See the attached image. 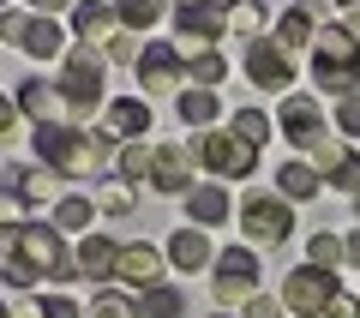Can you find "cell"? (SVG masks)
<instances>
[{
  "mask_svg": "<svg viewBox=\"0 0 360 318\" xmlns=\"http://www.w3.org/2000/svg\"><path fill=\"white\" fill-rule=\"evenodd\" d=\"M144 306L139 300H127V294H103V300L90 306V318H139Z\"/></svg>",
  "mask_w": 360,
  "mask_h": 318,
  "instance_id": "obj_32",
  "label": "cell"
},
{
  "mask_svg": "<svg viewBox=\"0 0 360 318\" xmlns=\"http://www.w3.org/2000/svg\"><path fill=\"white\" fill-rule=\"evenodd\" d=\"M174 25H180V37L193 42L198 54H210V49H217V37H222V13L210 6V0H193V6H180Z\"/></svg>",
  "mask_w": 360,
  "mask_h": 318,
  "instance_id": "obj_12",
  "label": "cell"
},
{
  "mask_svg": "<svg viewBox=\"0 0 360 318\" xmlns=\"http://www.w3.org/2000/svg\"><path fill=\"white\" fill-rule=\"evenodd\" d=\"M115 13H120V25H127V30H144V25L162 18V0H115Z\"/></svg>",
  "mask_w": 360,
  "mask_h": 318,
  "instance_id": "obj_27",
  "label": "cell"
},
{
  "mask_svg": "<svg viewBox=\"0 0 360 318\" xmlns=\"http://www.w3.org/2000/svg\"><path fill=\"white\" fill-rule=\"evenodd\" d=\"M198 163L217 168L222 180H246L258 168V151H252V144H240L234 132H229V139H222V132H205V139H198Z\"/></svg>",
  "mask_w": 360,
  "mask_h": 318,
  "instance_id": "obj_7",
  "label": "cell"
},
{
  "mask_svg": "<svg viewBox=\"0 0 360 318\" xmlns=\"http://www.w3.org/2000/svg\"><path fill=\"white\" fill-rule=\"evenodd\" d=\"M37 156L49 163V174H72V180H90L96 168H103L108 156V139H90V132L78 127H37Z\"/></svg>",
  "mask_w": 360,
  "mask_h": 318,
  "instance_id": "obj_1",
  "label": "cell"
},
{
  "mask_svg": "<svg viewBox=\"0 0 360 318\" xmlns=\"http://www.w3.org/2000/svg\"><path fill=\"white\" fill-rule=\"evenodd\" d=\"M210 6H217V13H240L246 0H210Z\"/></svg>",
  "mask_w": 360,
  "mask_h": 318,
  "instance_id": "obj_45",
  "label": "cell"
},
{
  "mask_svg": "<svg viewBox=\"0 0 360 318\" xmlns=\"http://www.w3.org/2000/svg\"><path fill=\"white\" fill-rule=\"evenodd\" d=\"M252 288H258V258L240 253V246H229V253L217 258V300L240 306V300H252Z\"/></svg>",
  "mask_w": 360,
  "mask_h": 318,
  "instance_id": "obj_8",
  "label": "cell"
},
{
  "mask_svg": "<svg viewBox=\"0 0 360 318\" xmlns=\"http://www.w3.org/2000/svg\"><path fill=\"white\" fill-rule=\"evenodd\" d=\"M139 306H144V318H180V306H186V300H180L174 288H144Z\"/></svg>",
  "mask_w": 360,
  "mask_h": 318,
  "instance_id": "obj_28",
  "label": "cell"
},
{
  "mask_svg": "<svg viewBox=\"0 0 360 318\" xmlns=\"http://www.w3.org/2000/svg\"><path fill=\"white\" fill-rule=\"evenodd\" d=\"M108 61H144V54H139V42H132V30H120V37L108 42Z\"/></svg>",
  "mask_w": 360,
  "mask_h": 318,
  "instance_id": "obj_37",
  "label": "cell"
},
{
  "mask_svg": "<svg viewBox=\"0 0 360 318\" xmlns=\"http://www.w3.org/2000/svg\"><path fill=\"white\" fill-rule=\"evenodd\" d=\"M13 318H42V300H25V306H18Z\"/></svg>",
  "mask_w": 360,
  "mask_h": 318,
  "instance_id": "obj_42",
  "label": "cell"
},
{
  "mask_svg": "<svg viewBox=\"0 0 360 318\" xmlns=\"http://www.w3.org/2000/svg\"><path fill=\"white\" fill-rule=\"evenodd\" d=\"M229 25L240 30V37H258V30H264V13H258V6H240V13H229Z\"/></svg>",
  "mask_w": 360,
  "mask_h": 318,
  "instance_id": "obj_36",
  "label": "cell"
},
{
  "mask_svg": "<svg viewBox=\"0 0 360 318\" xmlns=\"http://www.w3.org/2000/svg\"><path fill=\"white\" fill-rule=\"evenodd\" d=\"M307 42H312V18L300 13V6L276 18V49H307Z\"/></svg>",
  "mask_w": 360,
  "mask_h": 318,
  "instance_id": "obj_24",
  "label": "cell"
},
{
  "mask_svg": "<svg viewBox=\"0 0 360 318\" xmlns=\"http://www.w3.org/2000/svg\"><path fill=\"white\" fill-rule=\"evenodd\" d=\"M25 30H30L25 13H6V18H0V37H6V42H25Z\"/></svg>",
  "mask_w": 360,
  "mask_h": 318,
  "instance_id": "obj_38",
  "label": "cell"
},
{
  "mask_svg": "<svg viewBox=\"0 0 360 318\" xmlns=\"http://www.w3.org/2000/svg\"><path fill=\"white\" fill-rule=\"evenodd\" d=\"M312 78H319L324 90H336V96H354V84H360V49H354V37L348 30H324L319 37V54H312Z\"/></svg>",
  "mask_w": 360,
  "mask_h": 318,
  "instance_id": "obj_4",
  "label": "cell"
},
{
  "mask_svg": "<svg viewBox=\"0 0 360 318\" xmlns=\"http://www.w3.org/2000/svg\"><path fill=\"white\" fill-rule=\"evenodd\" d=\"M18 108H25L37 127H54V115H66V96L49 90L42 78H25V84H18Z\"/></svg>",
  "mask_w": 360,
  "mask_h": 318,
  "instance_id": "obj_16",
  "label": "cell"
},
{
  "mask_svg": "<svg viewBox=\"0 0 360 318\" xmlns=\"http://www.w3.org/2000/svg\"><path fill=\"white\" fill-rule=\"evenodd\" d=\"M324 318H360V300H354V294H336V300H330V312H324Z\"/></svg>",
  "mask_w": 360,
  "mask_h": 318,
  "instance_id": "obj_39",
  "label": "cell"
},
{
  "mask_svg": "<svg viewBox=\"0 0 360 318\" xmlns=\"http://www.w3.org/2000/svg\"><path fill=\"white\" fill-rule=\"evenodd\" d=\"M246 318H276V300H270V294H252V300H246Z\"/></svg>",
  "mask_w": 360,
  "mask_h": 318,
  "instance_id": "obj_40",
  "label": "cell"
},
{
  "mask_svg": "<svg viewBox=\"0 0 360 318\" xmlns=\"http://www.w3.org/2000/svg\"><path fill=\"white\" fill-rule=\"evenodd\" d=\"M342 258H348V241H336V234H312V241H307V265L336 270Z\"/></svg>",
  "mask_w": 360,
  "mask_h": 318,
  "instance_id": "obj_26",
  "label": "cell"
},
{
  "mask_svg": "<svg viewBox=\"0 0 360 318\" xmlns=\"http://www.w3.org/2000/svg\"><path fill=\"white\" fill-rule=\"evenodd\" d=\"M240 229H246V241H258V246L288 241V229H295V204H288V198H270V192H258V198L240 204Z\"/></svg>",
  "mask_w": 360,
  "mask_h": 318,
  "instance_id": "obj_6",
  "label": "cell"
},
{
  "mask_svg": "<svg viewBox=\"0 0 360 318\" xmlns=\"http://www.w3.org/2000/svg\"><path fill=\"white\" fill-rule=\"evenodd\" d=\"M336 6H354V0H336Z\"/></svg>",
  "mask_w": 360,
  "mask_h": 318,
  "instance_id": "obj_47",
  "label": "cell"
},
{
  "mask_svg": "<svg viewBox=\"0 0 360 318\" xmlns=\"http://www.w3.org/2000/svg\"><path fill=\"white\" fill-rule=\"evenodd\" d=\"M246 78H252L258 90H288L295 84L288 49H276V42H246Z\"/></svg>",
  "mask_w": 360,
  "mask_h": 318,
  "instance_id": "obj_10",
  "label": "cell"
},
{
  "mask_svg": "<svg viewBox=\"0 0 360 318\" xmlns=\"http://www.w3.org/2000/svg\"><path fill=\"white\" fill-rule=\"evenodd\" d=\"M139 78H144L150 96H162V90H174L180 78H193V61H180V49H168V42H144Z\"/></svg>",
  "mask_w": 360,
  "mask_h": 318,
  "instance_id": "obj_9",
  "label": "cell"
},
{
  "mask_svg": "<svg viewBox=\"0 0 360 318\" xmlns=\"http://www.w3.org/2000/svg\"><path fill=\"white\" fill-rule=\"evenodd\" d=\"M354 210H360V198H354Z\"/></svg>",
  "mask_w": 360,
  "mask_h": 318,
  "instance_id": "obj_48",
  "label": "cell"
},
{
  "mask_svg": "<svg viewBox=\"0 0 360 318\" xmlns=\"http://www.w3.org/2000/svg\"><path fill=\"white\" fill-rule=\"evenodd\" d=\"M193 78H198V84H222V78H229V61H222L217 49L198 54V61H193Z\"/></svg>",
  "mask_w": 360,
  "mask_h": 318,
  "instance_id": "obj_33",
  "label": "cell"
},
{
  "mask_svg": "<svg viewBox=\"0 0 360 318\" xmlns=\"http://www.w3.org/2000/svg\"><path fill=\"white\" fill-rule=\"evenodd\" d=\"M193 156L180 151V144H156V163H150V186L156 192H193Z\"/></svg>",
  "mask_w": 360,
  "mask_h": 318,
  "instance_id": "obj_13",
  "label": "cell"
},
{
  "mask_svg": "<svg viewBox=\"0 0 360 318\" xmlns=\"http://www.w3.org/2000/svg\"><path fill=\"white\" fill-rule=\"evenodd\" d=\"M42 318H78V306H72V300H60V294H54V300H42Z\"/></svg>",
  "mask_w": 360,
  "mask_h": 318,
  "instance_id": "obj_41",
  "label": "cell"
},
{
  "mask_svg": "<svg viewBox=\"0 0 360 318\" xmlns=\"http://www.w3.org/2000/svg\"><path fill=\"white\" fill-rule=\"evenodd\" d=\"M168 265H174V270H205L210 265V241L198 229H180L174 241H168Z\"/></svg>",
  "mask_w": 360,
  "mask_h": 318,
  "instance_id": "obj_18",
  "label": "cell"
},
{
  "mask_svg": "<svg viewBox=\"0 0 360 318\" xmlns=\"http://www.w3.org/2000/svg\"><path fill=\"white\" fill-rule=\"evenodd\" d=\"M348 37H360V13H354V18H348Z\"/></svg>",
  "mask_w": 360,
  "mask_h": 318,
  "instance_id": "obj_46",
  "label": "cell"
},
{
  "mask_svg": "<svg viewBox=\"0 0 360 318\" xmlns=\"http://www.w3.org/2000/svg\"><path fill=\"white\" fill-rule=\"evenodd\" d=\"M25 54H42V61H66V37H60V25L54 18H30V30H25Z\"/></svg>",
  "mask_w": 360,
  "mask_h": 318,
  "instance_id": "obj_19",
  "label": "cell"
},
{
  "mask_svg": "<svg viewBox=\"0 0 360 318\" xmlns=\"http://www.w3.org/2000/svg\"><path fill=\"white\" fill-rule=\"evenodd\" d=\"M54 90L66 96V120H90V115H96V102H103V61H96L90 49H72Z\"/></svg>",
  "mask_w": 360,
  "mask_h": 318,
  "instance_id": "obj_3",
  "label": "cell"
},
{
  "mask_svg": "<svg viewBox=\"0 0 360 318\" xmlns=\"http://www.w3.org/2000/svg\"><path fill=\"white\" fill-rule=\"evenodd\" d=\"M312 156H319V168H324L342 192H354V198H360V156H354V151H342V144H319Z\"/></svg>",
  "mask_w": 360,
  "mask_h": 318,
  "instance_id": "obj_17",
  "label": "cell"
},
{
  "mask_svg": "<svg viewBox=\"0 0 360 318\" xmlns=\"http://www.w3.org/2000/svg\"><path fill=\"white\" fill-rule=\"evenodd\" d=\"M6 282L13 288H30L37 276H54L60 270V234L54 229H6Z\"/></svg>",
  "mask_w": 360,
  "mask_h": 318,
  "instance_id": "obj_2",
  "label": "cell"
},
{
  "mask_svg": "<svg viewBox=\"0 0 360 318\" xmlns=\"http://www.w3.org/2000/svg\"><path fill=\"white\" fill-rule=\"evenodd\" d=\"M30 6H37V13H42V18H49V13H60L66 0H30Z\"/></svg>",
  "mask_w": 360,
  "mask_h": 318,
  "instance_id": "obj_43",
  "label": "cell"
},
{
  "mask_svg": "<svg viewBox=\"0 0 360 318\" xmlns=\"http://www.w3.org/2000/svg\"><path fill=\"white\" fill-rule=\"evenodd\" d=\"M276 186H283V198L295 204V198H319V168H307V163H283L276 168Z\"/></svg>",
  "mask_w": 360,
  "mask_h": 318,
  "instance_id": "obj_20",
  "label": "cell"
},
{
  "mask_svg": "<svg viewBox=\"0 0 360 318\" xmlns=\"http://www.w3.org/2000/svg\"><path fill=\"white\" fill-rule=\"evenodd\" d=\"M108 132H150V102H115L108 108Z\"/></svg>",
  "mask_w": 360,
  "mask_h": 318,
  "instance_id": "obj_22",
  "label": "cell"
},
{
  "mask_svg": "<svg viewBox=\"0 0 360 318\" xmlns=\"http://www.w3.org/2000/svg\"><path fill=\"white\" fill-rule=\"evenodd\" d=\"M54 222H60V229H84L90 222V198H66L60 210H54Z\"/></svg>",
  "mask_w": 360,
  "mask_h": 318,
  "instance_id": "obj_34",
  "label": "cell"
},
{
  "mask_svg": "<svg viewBox=\"0 0 360 318\" xmlns=\"http://www.w3.org/2000/svg\"><path fill=\"white\" fill-rule=\"evenodd\" d=\"M96 204L115 210V217H127V210H132V186H127V180H103V186H96Z\"/></svg>",
  "mask_w": 360,
  "mask_h": 318,
  "instance_id": "obj_31",
  "label": "cell"
},
{
  "mask_svg": "<svg viewBox=\"0 0 360 318\" xmlns=\"http://www.w3.org/2000/svg\"><path fill=\"white\" fill-rule=\"evenodd\" d=\"M174 108H180V120H186V127H210V120H217V96H210V90H186Z\"/></svg>",
  "mask_w": 360,
  "mask_h": 318,
  "instance_id": "obj_25",
  "label": "cell"
},
{
  "mask_svg": "<svg viewBox=\"0 0 360 318\" xmlns=\"http://www.w3.org/2000/svg\"><path fill=\"white\" fill-rule=\"evenodd\" d=\"M234 139H240V144H252V151H258V144L270 139V120L258 115V108H240V115H234Z\"/></svg>",
  "mask_w": 360,
  "mask_h": 318,
  "instance_id": "obj_30",
  "label": "cell"
},
{
  "mask_svg": "<svg viewBox=\"0 0 360 318\" xmlns=\"http://www.w3.org/2000/svg\"><path fill=\"white\" fill-rule=\"evenodd\" d=\"M186 217L205 222V229H210V222H222V217H229V192H217V186H193V192H186Z\"/></svg>",
  "mask_w": 360,
  "mask_h": 318,
  "instance_id": "obj_21",
  "label": "cell"
},
{
  "mask_svg": "<svg viewBox=\"0 0 360 318\" xmlns=\"http://www.w3.org/2000/svg\"><path fill=\"white\" fill-rule=\"evenodd\" d=\"M283 132H288V144L319 151L324 144V108L312 96H283Z\"/></svg>",
  "mask_w": 360,
  "mask_h": 318,
  "instance_id": "obj_11",
  "label": "cell"
},
{
  "mask_svg": "<svg viewBox=\"0 0 360 318\" xmlns=\"http://www.w3.org/2000/svg\"><path fill=\"white\" fill-rule=\"evenodd\" d=\"M115 25H120V13H115V6H103V0H78V6H72V30L84 42H115L120 37Z\"/></svg>",
  "mask_w": 360,
  "mask_h": 318,
  "instance_id": "obj_14",
  "label": "cell"
},
{
  "mask_svg": "<svg viewBox=\"0 0 360 318\" xmlns=\"http://www.w3.org/2000/svg\"><path fill=\"white\" fill-rule=\"evenodd\" d=\"M78 265H84V276H108V270H120V246L84 241V246H78Z\"/></svg>",
  "mask_w": 360,
  "mask_h": 318,
  "instance_id": "obj_23",
  "label": "cell"
},
{
  "mask_svg": "<svg viewBox=\"0 0 360 318\" xmlns=\"http://www.w3.org/2000/svg\"><path fill=\"white\" fill-rule=\"evenodd\" d=\"M330 300H336L330 270H319V265L288 270V282H283V306H288V312H300V318H324V312H330Z\"/></svg>",
  "mask_w": 360,
  "mask_h": 318,
  "instance_id": "obj_5",
  "label": "cell"
},
{
  "mask_svg": "<svg viewBox=\"0 0 360 318\" xmlns=\"http://www.w3.org/2000/svg\"><path fill=\"white\" fill-rule=\"evenodd\" d=\"M150 163H156V144H127L120 151V174L127 180H150Z\"/></svg>",
  "mask_w": 360,
  "mask_h": 318,
  "instance_id": "obj_29",
  "label": "cell"
},
{
  "mask_svg": "<svg viewBox=\"0 0 360 318\" xmlns=\"http://www.w3.org/2000/svg\"><path fill=\"white\" fill-rule=\"evenodd\" d=\"M127 288H156V276H162V253L156 246H120V270H115Z\"/></svg>",
  "mask_w": 360,
  "mask_h": 318,
  "instance_id": "obj_15",
  "label": "cell"
},
{
  "mask_svg": "<svg viewBox=\"0 0 360 318\" xmlns=\"http://www.w3.org/2000/svg\"><path fill=\"white\" fill-rule=\"evenodd\" d=\"M336 127H342L348 139H360V96H342V102H336Z\"/></svg>",
  "mask_w": 360,
  "mask_h": 318,
  "instance_id": "obj_35",
  "label": "cell"
},
{
  "mask_svg": "<svg viewBox=\"0 0 360 318\" xmlns=\"http://www.w3.org/2000/svg\"><path fill=\"white\" fill-rule=\"evenodd\" d=\"M342 241H348V258L360 265V229H354V234H342Z\"/></svg>",
  "mask_w": 360,
  "mask_h": 318,
  "instance_id": "obj_44",
  "label": "cell"
}]
</instances>
